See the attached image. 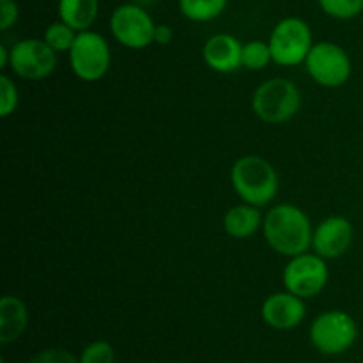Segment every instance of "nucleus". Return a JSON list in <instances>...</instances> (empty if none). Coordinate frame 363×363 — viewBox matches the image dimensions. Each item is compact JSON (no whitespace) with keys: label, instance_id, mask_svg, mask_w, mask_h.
Listing matches in <instances>:
<instances>
[{"label":"nucleus","instance_id":"1","mask_svg":"<svg viewBox=\"0 0 363 363\" xmlns=\"http://www.w3.org/2000/svg\"><path fill=\"white\" fill-rule=\"evenodd\" d=\"M262 234L269 248L286 257L305 254L312 248L311 218L307 213L296 204L284 202L277 204L266 213L262 222Z\"/></svg>","mask_w":363,"mask_h":363},{"label":"nucleus","instance_id":"2","mask_svg":"<svg viewBox=\"0 0 363 363\" xmlns=\"http://www.w3.org/2000/svg\"><path fill=\"white\" fill-rule=\"evenodd\" d=\"M230 183L241 201L257 208L272 204L280 188L275 167L257 155L241 156L234 162Z\"/></svg>","mask_w":363,"mask_h":363},{"label":"nucleus","instance_id":"3","mask_svg":"<svg viewBox=\"0 0 363 363\" xmlns=\"http://www.w3.org/2000/svg\"><path fill=\"white\" fill-rule=\"evenodd\" d=\"M300 89L287 78H269L252 94V110L262 123H287L300 112Z\"/></svg>","mask_w":363,"mask_h":363},{"label":"nucleus","instance_id":"4","mask_svg":"<svg viewBox=\"0 0 363 363\" xmlns=\"http://www.w3.org/2000/svg\"><path fill=\"white\" fill-rule=\"evenodd\" d=\"M268 43L273 62L284 67H293L305 64L308 52L314 46V34L303 18L286 16L277 21Z\"/></svg>","mask_w":363,"mask_h":363},{"label":"nucleus","instance_id":"5","mask_svg":"<svg viewBox=\"0 0 363 363\" xmlns=\"http://www.w3.org/2000/svg\"><path fill=\"white\" fill-rule=\"evenodd\" d=\"M357 339V321L344 311H326L312 321L311 342L323 354L337 357L346 353L354 346Z\"/></svg>","mask_w":363,"mask_h":363},{"label":"nucleus","instance_id":"6","mask_svg":"<svg viewBox=\"0 0 363 363\" xmlns=\"http://www.w3.org/2000/svg\"><path fill=\"white\" fill-rule=\"evenodd\" d=\"M305 67L312 80L326 89L342 87L353 73L350 53L332 41L314 43L305 59Z\"/></svg>","mask_w":363,"mask_h":363},{"label":"nucleus","instance_id":"7","mask_svg":"<svg viewBox=\"0 0 363 363\" xmlns=\"http://www.w3.org/2000/svg\"><path fill=\"white\" fill-rule=\"evenodd\" d=\"M69 64L74 77L84 82H98L108 73L112 64L110 45L99 32H78L69 52Z\"/></svg>","mask_w":363,"mask_h":363},{"label":"nucleus","instance_id":"8","mask_svg":"<svg viewBox=\"0 0 363 363\" xmlns=\"http://www.w3.org/2000/svg\"><path fill=\"white\" fill-rule=\"evenodd\" d=\"M108 25L113 39L130 50H144L155 43V20L149 11L137 2L117 6L110 14Z\"/></svg>","mask_w":363,"mask_h":363},{"label":"nucleus","instance_id":"9","mask_svg":"<svg viewBox=\"0 0 363 363\" xmlns=\"http://www.w3.org/2000/svg\"><path fill=\"white\" fill-rule=\"evenodd\" d=\"M284 287L289 293L303 298H314L326 287L330 279L326 259L318 255L315 252H305V254L289 257L282 273Z\"/></svg>","mask_w":363,"mask_h":363},{"label":"nucleus","instance_id":"10","mask_svg":"<svg viewBox=\"0 0 363 363\" xmlns=\"http://www.w3.org/2000/svg\"><path fill=\"white\" fill-rule=\"evenodd\" d=\"M59 53L53 52L45 39L28 38L14 43L11 48V71L23 80L38 82L48 78L57 69Z\"/></svg>","mask_w":363,"mask_h":363},{"label":"nucleus","instance_id":"11","mask_svg":"<svg viewBox=\"0 0 363 363\" xmlns=\"http://www.w3.org/2000/svg\"><path fill=\"white\" fill-rule=\"evenodd\" d=\"M354 241V227L346 216H328L319 222L312 236V250L323 259H337L346 254Z\"/></svg>","mask_w":363,"mask_h":363},{"label":"nucleus","instance_id":"12","mask_svg":"<svg viewBox=\"0 0 363 363\" xmlns=\"http://www.w3.org/2000/svg\"><path fill=\"white\" fill-rule=\"evenodd\" d=\"M307 315V307H305L303 298L282 291V293L269 294L261 307V318L269 328L280 330H293L303 323Z\"/></svg>","mask_w":363,"mask_h":363},{"label":"nucleus","instance_id":"13","mask_svg":"<svg viewBox=\"0 0 363 363\" xmlns=\"http://www.w3.org/2000/svg\"><path fill=\"white\" fill-rule=\"evenodd\" d=\"M206 66L222 74H229L243 67V45L240 39L227 32L211 35L202 46Z\"/></svg>","mask_w":363,"mask_h":363},{"label":"nucleus","instance_id":"14","mask_svg":"<svg viewBox=\"0 0 363 363\" xmlns=\"http://www.w3.org/2000/svg\"><path fill=\"white\" fill-rule=\"evenodd\" d=\"M262 222H264V216L261 215L257 206L241 202L227 209L223 215V230L233 240H248L262 230Z\"/></svg>","mask_w":363,"mask_h":363},{"label":"nucleus","instance_id":"15","mask_svg":"<svg viewBox=\"0 0 363 363\" xmlns=\"http://www.w3.org/2000/svg\"><path fill=\"white\" fill-rule=\"evenodd\" d=\"M28 326V308L23 300L6 294L0 300V342H14L25 333Z\"/></svg>","mask_w":363,"mask_h":363},{"label":"nucleus","instance_id":"16","mask_svg":"<svg viewBox=\"0 0 363 363\" xmlns=\"http://www.w3.org/2000/svg\"><path fill=\"white\" fill-rule=\"evenodd\" d=\"M57 13L59 20L77 32L89 30L99 14V0H59Z\"/></svg>","mask_w":363,"mask_h":363},{"label":"nucleus","instance_id":"17","mask_svg":"<svg viewBox=\"0 0 363 363\" xmlns=\"http://www.w3.org/2000/svg\"><path fill=\"white\" fill-rule=\"evenodd\" d=\"M229 0H177L179 13L195 23L213 21L225 13Z\"/></svg>","mask_w":363,"mask_h":363},{"label":"nucleus","instance_id":"18","mask_svg":"<svg viewBox=\"0 0 363 363\" xmlns=\"http://www.w3.org/2000/svg\"><path fill=\"white\" fill-rule=\"evenodd\" d=\"M273 62L268 41L254 39L243 45V67L248 71H262Z\"/></svg>","mask_w":363,"mask_h":363},{"label":"nucleus","instance_id":"19","mask_svg":"<svg viewBox=\"0 0 363 363\" xmlns=\"http://www.w3.org/2000/svg\"><path fill=\"white\" fill-rule=\"evenodd\" d=\"M77 35L78 32L74 30L73 27H69V25L64 23L62 20H59L53 21V23H50L48 27H46L43 39H45V43L53 50V52L62 53L69 52Z\"/></svg>","mask_w":363,"mask_h":363},{"label":"nucleus","instance_id":"20","mask_svg":"<svg viewBox=\"0 0 363 363\" xmlns=\"http://www.w3.org/2000/svg\"><path fill=\"white\" fill-rule=\"evenodd\" d=\"M326 16L333 20H354L363 13V0H318Z\"/></svg>","mask_w":363,"mask_h":363},{"label":"nucleus","instance_id":"21","mask_svg":"<svg viewBox=\"0 0 363 363\" xmlns=\"http://www.w3.org/2000/svg\"><path fill=\"white\" fill-rule=\"evenodd\" d=\"M20 105V92H18L16 84L9 74H0V116L6 117L13 116Z\"/></svg>","mask_w":363,"mask_h":363},{"label":"nucleus","instance_id":"22","mask_svg":"<svg viewBox=\"0 0 363 363\" xmlns=\"http://www.w3.org/2000/svg\"><path fill=\"white\" fill-rule=\"evenodd\" d=\"M80 363H116V350L106 340H94L78 357Z\"/></svg>","mask_w":363,"mask_h":363},{"label":"nucleus","instance_id":"23","mask_svg":"<svg viewBox=\"0 0 363 363\" xmlns=\"http://www.w3.org/2000/svg\"><path fill=\"white\" fill-rule=\"evenodd\" d=\"M28 363H80L78 358L73 353L66 350H60V347H48V350H43L39 353H35L34 357L28 360Z\"/></svg>","mask_w":363,"mask_h":363},{"label":"nucleus","instance_id":"24","mask_svg":"<svg viewBox=\"0 0 363 363\" xmlns=\"http://www.w3.org/2000/svg\"><path fill=\"white\" fill-rule=\"evenodd\" d=\"M20 20V6L16 0H0V30L13 28Z\"/></svg>","mask_w":363,"mask_h":363},{"label":"nucleus","instance_id":"25","mask_svg":"<svg viewBox=\"0 0 363 363\" xmlns=\"http://www.w3.org/2000/svg\"><path fill=\"white\" fill-rule=\"evenodd\" d=\"M174 39V30L165 23H160L156 25V30H155V43L156 45H170V41Z\"/></svg>","mask_w":363,"mask_h":363},{"label":"nucleus","instance_id":"26","mask_svg":"<svg viewBox=\"0 0 363 363\" xmlns=\"http://www.w3.org/2000/svg\"><path fill=\"white\" fill-rule=\"evenodd\" d=\"M11 64V48L0 45V69H7Z\"/></svg>","mask_w":363,"mask_h":363}]
</instances>
